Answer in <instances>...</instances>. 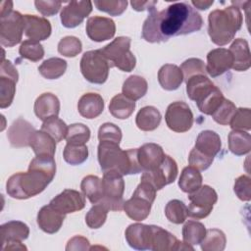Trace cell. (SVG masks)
Masks as SVG:
<instances>
[{"instance_id":"1","label":"cell","mask_w":251,"mask_h":251,"mask_svg":"<svg viewBox=\"0 0 251 251\" xmlns=\"http://www.w3.org/2000/svg\"><path fill=\"white\" fill-rule=\"evenodd\" d=\"M203 25L201 15L187 2H176L162 11L152 9L143 23L142 37L147 42L168 41L173 36L190 34Z\"/></svg>"},{"instance_id":"2","label":"cell","mask_w":251,"mask_h":251,"mask_svg":"<svg viewBox=\"0 0 251 251\" xmlns=\"http://www.w3.org/2000/svg\"><path fill=\"white\" fill-rule=\"evenodd\" d=\"M56 163L53 156L36 155L29 163L26 173L11 176L6 183V191L15 199H27L41 193L53 180Z\"/></svg>"},{"instance_id":"3","label":"cell","mask_w":251,"mask_h":251,"mask_svg":"<svg viewBox=\"0 0 251 251\" xmlns=\"http://www.w3.org/2000/svg\"><path fill=\"white\" fill-rule=\"evenodd\" d=\"M97 149L98 162L103 173L112 171L126 176L143 172L138 163L137 148L123 150L117 143L99 141Z\"/></svg>"},{"instance_id":"4","label":"cell","mask_w":251,"mask_h":251,"mask_svg":"<svg viewBox=\"0 0 251 251\" xmlns=\"http://www.w3.org/2000/svg\"><path fill=\"white\" fill-rule=\"evenodd\" d=\"M242 13L236 6L216 9L208 16V33L213 43L224 46L229 43L241 28Z\"/></svg>"},{"instance_id":"5","label":"cell","mask_w":251,"mask_h":251,"mask_svg":"<svg viewBox=\"0 0 251 251\" xmlns=\"http://www.w3.org/2000/svg\"><path fill=\"white\" fill-rule=\"evenodd\" d=\"M131 39L127 36H119L112 42L100 49L102 54L111 63L122 72L129 73L136 65V59L130 51Z\"/></svg>"},{"instance_id":"6","label":"cell","mask_w":251,"mask_h":251,"mask_svg":"<svg viewBox=\"0 0 251 251\" xmlns=\"http://www.w3.org/2000/svg\"><path fill=\"white\" fill-rule=\"evenodd\" d=\"M111 63L100 49L85 52L80 60V72L84 78L91 83L103 84L109 75Z\"/></svg>"},{"instance_id":"7","label":"cell","mask_w":251,"mask_h":251,"mask_svg":"<svg viewBox=\"0 0 251 251\" xmlns=\"http://www.w3.org/2000/svg\"><path fill=\"white\" fill-rule=\"evenodd\" d=\"M124 176L117 172H104L102 181L103 198L98 203H103L109 211H121L124 209L123 195L125 192Z\"/></svg>"},{"instance_id":"8","label":"cell","mask_w":251,"mask_h":251,"mask_svg":"<svg viewBox=\"0 0 251 251\" xmlns=\"http://www.w3.org/2000/svg\"><path fill=\"white\" fill-rule=\"evenodd\" d=\"M188 199L190 201L187 207L188 216L196 220H201L208 217L212 212L218 200V194L213 187L205 184L201 185L196 191L189 193Z\"/></svg>"},{"instance_id":"9","label":"cell","mask_w":251,"mask_h":251,"mask_svg":"<svg viewBox=\"0 0 251 251\" xmlns=\"http://www.w3.org/2000/svg\"><path fill=\"white\" fill-rule=\"evenodd\" d=\"M25 31L24 15L13 11L6 17L0 18V43L5 47H13L22 41Z\"/></svg>"},{"instance_id":"10","label":"cell","mask_w":251,"mask_h":251,"mask_svg":"<svg viewBox=\"0 0 251 251\" xmlns=\"http://www.w3.org/2000/svg\"><path fill=\"white\" fill-rule=\"evenodd\" d=\"M168 127L176 132L188 131L193 125V114L189 106L182 101L171 103L165 114Z\"/></svg>"},{"instance_id":"11","label":"cell","mask_w":251,"mask_h":251,"mask_svg":"<svg viewBox=\"0 0 251 251\" xmlns=\"http://www.w3.org/2000/svg\"><path fill=\"white\" fill-rule=\"evenodd\" d=\"M178 169L176 162L169 155L165 156L162 164L154 170L143 171L140 179L147 180L156 190L162 189L164 186L174 182L177 176Z\"/></svg>"},{"instance_id":"12","label":"cell","mask_w":251,"mask_h":251,"mask_svg":"<svg viewBox=\"0 0 251 251\" xmlns=\"http://www.w3.org/2000/svg\"><path fill=\"white\" fill-rule=\"evenodd\" d=\"M149 250L152 251H176V250H194L183 241H179L173 233L161 226L150 225Z\"/></svg>"},{"instance_id":"13","label":"cell","mask_w":251,"mask_h":251,"mask_svg":"<svg viewBox=\"0 0 251 251\" xmlns=\"http://www.w3.org/2000/svg\"><path fill=\"white\" fill-rule=\"evenodd\" d=\"M19 74L10 60L2 59L0 68V108H8L16 93Z\"/></svg>"},{"instance_id":"14","label":"cell","mask_w":251,"mask_h":251,"mask_svg":"<svg viewBox=\"0 0 251 251\" xmlns=\"http://www.w3.org/2000/svg\"><path fill=\"white\" fill-rule=\"evenodd\" d=\"M91 11V1H71L61 11L62 25L65 27L74 28L79 25Z\"/></svg>"},{"instance_id":"15","label":"cell","mask_w":251,"mask_h":251,"mask_svg":"<svg viewBox=\"0 0 251 251\" xmlns=\"http://www.w3.org/2000/svg\"><path fill=\"white\" fill-rule=\"evenodd\" d=\"M58 212L67 215L82 210L85 207L84 196L75 189H65L49 203Z\"/></svg>"},{"instance_id":"16","label":"cell","mask_w":251,"mask_h":251,"mask_svg":"<svg viewBox=\"0 0 251 251\" xmlns=\"http://www.w3.org/2000/svg\"><path fill=\"white\" fill-rule=\"evenodd\" d=\"M87 36L96 42L111 39L116 33L115 22L106 17L94 16L88 18L85 25Z\"/></svg>"},{"instance_id":"17","label":"cell","mask_w":251,"mask_h":251,"mask_svg":"<svg viewBox=\"0 0 251 251\" xmlns=\"http://www.w3.org/2000/svg\"><path fill=\"white\" fill-rule=\"evenodd\" d=\"M233 58L228 49L216 48L207 54L206 72L212 77L222 75L232 68Z\"/></svg>"},{"instance_id":"18","label":"cell","mask_w":251,"mask_h":251,"mask_svg":"<svg viewBox=\"0 0 251 251\" xmlns=\"http://www.w3.org/2000/svg\"><path fill=\"white\" fill-rule=\"evenodd\" d=\"M25 34L31 40L41 41L47 39L51 35L52 27L50 22L35 15H24Z\"/></svg>"},{"instance_id":"19","label":"cell","mask_w":251,"mask_h":251,"mask_svg":"<svg viewBox=\"0 0 251 251\" xmlns=\"http://www.w3.org/2000/svg\"><path fill=\"white\" fill-rule=\"evenodd\" d=\"M163 148L156 143H145L137 148V159L142 171H150L159 167L165 159Z\"/></svg>"},{"instance_id":"20","label":"cell","mask_w":251,"mask_h":251,"mask_svg":"<svg viewBox=\"0 0 251 251\" xmlns=\"http://www.w3.org/2000/svg\"><path fill=\"white\" fill-rule=\"evenodd\" d=\"M35 128L23 118H19L10 126L7 137L13 147L29 146V138Z\"/></svg>"},{"instance_id":"21","label":"cell","mask_w":251,"mask_h":251,"mask_svg":"<svg viewBox=\"0 0 251 251\" xmlns=\"http://www.w3.org/2000/svg\"><path fill=\"white\" fill-rule=\"evenodd\" d=\"M66 215L58 212L49 204L43 206L37 214V225L46 233H56L62 226Z\"/></svg>"},{"instance_id":"22","label":"cell","mask_w":251,"mask_h":251,"mask_svg":"<svg viewBox=\"0 0 251 251\" xmlns=\"http://www.w3.org/2000/svg\"><path fill=\"white\" fill-rule=\"evenodd\" d=\"M126 240L135 250H149L150 225L131 224L125 231Z\"/></svg>"},{"instance_id":"23","label":"cell","mask_w":251,"mask_h":251,"mask_svg":"<svg viewBox=\"0 0 251 251\" xmlns=\"http://www.w3.org/2000/svg\"><path fill=\"white\" fill-rule=\"evenodd\" d=\"M33 109L36 117L44 122L51 117H58L60 101L55 94L45 92L36 98Z\"/></svg>"},{"instance_id":"24","label":"cell","mask_w":251,"mask_h":251,"mask_svg":"<svg viewBox=\"0 0 251 251\" xmlns=\"http://www.w3.org/2000/svg\"><path fill=\"white\" fill-rule=\"evenodd\" d=\"M77 110L83 118L89 120L95 119L100 116L104 110V100L98 93H85L77 102Z\"/></svg>"},{"instance_id":"25","label":"cell","mask_w":251,"mask_h":251,"mask_svg":"<svg viewBox=\"0 0 251 251\" xmlns=\"http://www.w3.org/2000/svg\"><path fill=\"white\" fill-rule=\"evenodd\" d=\"M2 247L13 242H22L29 235L28 226L21 221H10L1 225Z\"/></svg>"},{"instance_id":"26","label":"cell","mask_w":251,"mask_h":251,"mask_svg":"<svg viewBox=\"0 0 251 251\" xmlns=\"http://www.w3.org/2000/svg\"><path fill=\"white\" fill-rule=\"evenodd\" d=\"M228 50L230 51L233 58V64L231 69L237 72H245L250 68V49L246 39H234Z\"/></svg>"},{"instance_id":"27","label":"cell","mask_w":251,"mask_h":251,"mask_svg":"<svg viewBox=\"0 0 251 251\" xmlns=\"http://www.w3.org/2000/svg\"><path fill=\"white\" fill-rule=\"evenodd\" d=\"M158 81L163 89L173 91L181 85L183 81V75L178 66L174 64H165L158 72Z\"/></svg>"},{"instance_id":"28","label":"cell","mask_w":251,"mask_h":251,"mask_svg":"<svg viewBox=\"0 0 251 251\" xmlns=\"http://www.w3.org/2000/svg\"><path fill=\"white\" fill-rule=\"evenodd\" d=\"M222 142L218 133L213 130L201 131L195 141L194 148L202 154L214 158L221 150Z\"/></svg>"},{"instance_id":"29","label":"cell","mask_w":251,"mask_h":251,"mask_svg":"<svg viewBox=\"0 0 251 251\" xmlns=\"http://www.w3.org/2000/svg\"><path fill=\"white\" fill-rule=\"evenodd\" d=\"M152 204L147 199L132 194L131 198L124 203V211L131 220L140 222L149 216Z\"/></svg>"},{"instance_id":"30","label":"cell","mask_w":251,"mask_h":251,"mask_svg":"<svg viewBox=\"0 0 251 251\" xmlns=\"http://www.w3.org/2000/svg\"><path fill=\"white\" fill-rule=\"evenodd\" d=\"M29 146L35 155L53 156L56 151V141L43 130H34L29 138Z\"/></svg>"},{"instance_id":"31","label":"cell","mask_w":251,"mask_h":251,"mask_svg":"<svg viewBox=\"0 0 251 251\" xmlns=\"http://www.w3.org/2000/svg\"><path fill=\"white\" fill-rule=\"evenodd\" d=\"M161 120L162 116L157 108L145 106L138 111L135 117V124L140 130L152 131L159 126Z\"/></svg>"},{"instance_id":"32","label":"cell","mask_w":251,"mask_h":251,"mask_svg":"<svg viewBox=\"0 0 251 251\" xmlns=\"http://www.w3.org/2000/svg\"><path fill=\"white\" fill-rule=\"evenodd\" d=\"M135 109V101L126 97L123 93L115 95L109 104V112L119 120H126L131 116Z\"/></svg>"},{"instance_id":"33","label":"cell","mask_w":251,"mask_h":251,"mask_svg":"<svg viewBox=\"0 0 251 251\" xmlns=\"http://www.w3.org/2000/svg\"><path fill=\"white\" fill-rule=\"evenodd\" d=\"M224 100V94L216 85H214L196 101V104L201 113L205 115H212Z\"/></svg>"},{"instance_id":"34","label":"cell","mask_w":251,"mask_h":251,"mask_svg":"<svg viewBox=\"0 0 251 251\" xmlns=\"http://www.w3.org/2000/svg\"><path fill=\"white\" fill-rule=\"evenodd\" d=\"M148 90L147 80L137 75L128 76L123 84V94L130 100L136 101L142 98Z\"/></svg>"},{"instance_id":"35","label":"cell","mask_w":251,"mask_h":251,"mask_svg":"<svg viewBox=\"0 0 251 251\" xmlns=\"http://www.w3.org/2000/svg\"><path fill=\"white\" fill-rule=\"evenodd\" d=\"M228 149L236 156L249 153L251 150L250 133L243 130H231L228 133Z\"/></svg>"},{"instance_id":"36","label":"cell","mask_w":251,"mask_h":251,"mask_svg":"<svg viewBox=\"0 0 251 251\" xmlns=\"http://www.w3.org/2000/svg\"><path fill=\"white\" fill-rule=\"evenodd\" d=\"M202 180L203 178L200 172L194 167L188 166L185 167L180 174L178 178V186L183 192L189 194L201 187Z\"/></svg>"},{"instance_id":"37","label":"cell","mask_w":251,"mask_h":251,"mask_svg":"<svg viewBox=\"0 0 251 251\" xmlns=\"http://www.w3.org/2000/svg\"><path fill=\"white\" fill-rule=\"evenodd\" d=\"M186 93L190 100L197 101L204 93L211 89L215 84L203 75H197L185 81Z\"/></svg>"},{"instance_id":"38","label":"cell","mask_w":251,"mask_h":251,"mask_svg":"<svg viewBox=\"0 0 251 251\" xmlns=\"http://www.w3.org/2000/svg\"><path fill=\"white\" fill-rule=\"evenodd\" d=\"M80 188L83 195L86 196L92 204L100 202L103 198L102 181L96 176L89 175L84 176L81 180Z\"/></svg>"},{"instance_id":"39","label":"cell","mask_w":251,"mask_h":251,"mask_svg":"<svg viewBox=\"0 0 251 251\" xmlns=\"http://www.w3.org/2000/svg\"><path fill=\"white\" fill-rule=\"evenodd\" d=\"M67 70V62L58 57H52L45 60L39 67L40 75L47 79H57L62 76Z\"/></svg>"},{"instance_id":"40","label":"cell","mask_w":251,"mask_h":251,"mask_svg":"<svg viewBox=\"0 0 251 251\" xmlns=\"http://www.w3.org/2000/svg\"><path fill=\"white\" fill-rule=\"evenodd\" d=\"M205 226L197 221H188L182 227L183 242L193 246L200 244L206 234Z\"/></svg>"},{"instance_id":"41","label":"cell","mask_w":251,"mask_h":251,"mask_svg":"<svg viewBox=\"0 0 251 251\" xmlns=\"http://www.w3.org/2000/svg\"><path fill=\"white\" fill-rule=\"evenodd\" d=\"M226 238L225 233L218 228L206 230V234L201 241L203 251H223L226 248Z\"/></svg>"},{"instance_id":"42","label":"cell","mask_w":251,"mask_h":251,"mask_svg":"<svg viewBox=\"0 0 251 251\" xmlns=\"http://www.w3.org/2000/svg\"><path fill=\"white\" fill-rule=\"evenodd\" d=\"M165 215L171 223L180 225L184 223L188 217V210L182 201L173 199L167 203L165 207Z\"/></svg>"},{"instance_id":"43","label":"cell","mask_w":251,"mask_h":251,"mask_svg":"<svg viewBox=\"0 0 251 251\" xmlns=\"http://www.w3.org/2000/svg\"><path fill=\"white\" fill-rule=\"evenodd\" d=\"M41 130L48 133L56 142H60L66 138L68 126L66 123L58 117H51L43 122Z\"/></svg>"},{"instance_id":"44","label":"cell","mask_w":251,"mask_h":251,"mask_svg":"<svg viewBox=\"0 0 251 251\" xmlns=\"http://www.w3.org/2000/svg\"><path fill=\"white\" fill-rule=\"evenodd\" d=\"M63 157L64 160L72 166L80 165L88 158V148L85 144L77 145L67 143L63 151Z\"/></svg>"},{"instance_id":"45","label":"cell","mask_w":251,"mask_h":251,"mask_svg":"<svg viewBox=\"0 0 251 251\" xmlns=\"http://www.w3.org/2000/svg\"><path fill=\"white\" fill-rule=\"evenodd\" d=\"M108 211L109 209L103 203L93 204L85 216V223L88 227L92 229L101 227L106 222Z\"/></svg>"},{"instance_id":"46","label":"cell","mask_w":251,"mask_h":251,"mask_svg":"<svg viewBox=\"0 0 251 251\" xmlns=\"http://www.w3.org/2000/svg\"><path fill=\"white\" fill-rule=\"evenodd\" d=\"M90 138V129L83 124H73L68 126L67 143L84 145Z\"/></svg>"},{"instance_id":"47","label":"cell","mask_w":251,"mask_h":251,"mask_svg":"<svg viewBox=\"0 0 251 251\" xmlns=\"http://www.w3.org/2000/svg\"><path fill=\"white\" fill-rule=\"evenodd\" d=\"M19 53L22 58L31 62H38L44 57V48L39 41L27 39L22 42L19 48Z\"/></svg>"},{"instance_id":"48","label":"cell","mask_w":251,"mask_h":251,"mask_svg":"<svg viewBox=\"0 0 251 251\" xmlns=\"http://www.w3.org/2000/svg\"><path fill=\"white\" fill-rule=\"evenodd\" d=\"M81 50V41L75 36H65L58 43V52L65 57H75Z\"/></svg>"},{"instance_id":"49","label":"cell","mask_w":251,"mask_h":251,"mask_svg":"<svg viewBox=\"0 0 251 251\" xmlns=\"http://www.w3.org/2000/svg\"><path fill=\"white\" fill-rule=\"evenodd\" d=\"M180 70L183 75V80L186 81L190 77L197 75H206V65L201 59L198 58H189L185 60L180 65Z\"/></svg>"},{"instance_id":"50","label":"cell","mask_w":251,"mask_h":251,"mask_svg":"<svg viewBox=\"0 0 251 251\" xmlns=\"http://www.w3.org/2000/svg\"><path fill=\"white\" fill-rule=\"evenodd\" d=\"M235 111V105L230 100L225 98L220 107L211 116L217 124L222 126H227L229 125L230 120L233 117Z\"/></svg>"},{"instance_id":"51","label":"cell","mask_w":251,"mask_h":251,"mask_svg":"<svg viewBox=\"0 0 251 251\" xmlns=\"http://www.w3.org/2000/svg\"><path fill=\"white\" fill-rule=\"evenodd\" d=\"M230 127L232 130L248 131L251 129V113L249 108L236 109L230 120Z\"/></svg>"},{"instance_id":"52","label":"cell","mask_w":251,"mask_h":251,"mask_svg":"<svg viewBox=\"0 0 251 251\" xmlns=\"http://www.w3.org/2000/svg\"><path fill=\"white\" fill-rule=\"evenodd\" d=\"M95 7L102 12L109 14L110 16H120L122 15L127 6L126 0H96L94 1Z\"/></svg>"},{"instance_id":"53","label":"cell","mask_w":251,"mask_h":251,"mask_svg":"<svg viewBox=\"0 0 251 251\" xmlns=\"http://www.w3.org/2000/svg\"><path fill=\"white\" fill-rule=\"evenodd\" d=\"M99 141H109L120 144L122 140L121 128L113 123H105L98 129Z\"/></svg>"},{"instance_id":"54","label":"cell","mask_w":251,"mask_h":251,"mask_svg":"<svg viewBox=\"0 0 251 251\" xmlns=\"http://www.w3.org/2000/svg\"><path fill=\"white\" fill-rule=\"evenodd\" d=\"M234 193L242 201H250L251 199V178L242 175L238 176L234 181L233 186Z\"/></svg>"},{"instance_id":"55","label":"cell","mask_w":251,"mask_h":251,"mask_svg":"<svg viewBox=\"0 0 251 251\" xmlns=\"http://www.w3.org/2000/svg\"><path fill=\"white\" fill-rule=\"evenodd\" d=\"M214 158L208 157L198 150H196L194 147L191 149L189 156H188V163L191 167H194L198 171H205L207 170L213 163Z\"/></svg>"},{"instance_id":"56","label":"cell","mask_w":251,"mask_h":251,"mask_svg":"<svg viewBox=\"0 0 251 251\" xmlns=\"http://www.w3.org/2000/svg\"><path fill=\"white\" fill-rule=\"evenodd\" d=\"M34 5L36 10L43 16L51 17L56 15L60 8L62 7V2L59 1H41L36 0L34 1Z\"/></svg>"},{"instance_id":"57","label":"cell","mask_w":251,"mask_h":251,"mask_svg":"<svg viewBox=\"0 0 251 251\" xmlns=\"http://www.w3.org/2000/svg\"><path fill=\"white\" fill-rule=\"evenodd\" d=\"M89 241L87 238L80 236V235H75L74 237H72L66 246V250L67 251H72V250H75V251H85V250H89Z\"/></svg>"},{"instance_id":"58","label":"cell","mask_w":251,"mask_h":251,"mask_svg":"<svg viewBox=\"0 0 251 251\" xmlns=\"http://www.w3.org/2000/svg\"><path fill=\"white\" fill-rule=\"evenodd\" d=\"M158 3V1L154 0V1H131L130 4L132 6V9H134L135 11H145L147 10L148 12L152 9L155 8V5Z\"/></svg>"},{"instance_id":"59","label":"cell","mask_w":251,"mask_h":251,"mask_svg":"<svg viewBox=\"0 0 251 251\" xmlns=\"http://www.w3.org/2000/svg\"><path fill=\"white\" fill-rule=\"evenodd\" d=\"M191 3L195 8L199 10H207L208 8H210V6L213 5L214 1L213 0H192Z\"/></svg>"},{"instance_id":"60","label":"cell","mask_w":251,"mask_h":251,"mask_svg":"<svg viewBox=\"0 0 251 251\" xmlns=\"http://www.w3.org/2000/svg\"><path fill=\"white\" fill-rule=\"evenodd\" d=\"M1 12H0V18L6 17L7 15L11 14L13 12V2L12 1H2L1 2Z\"/></svg>"}]
</instances>
